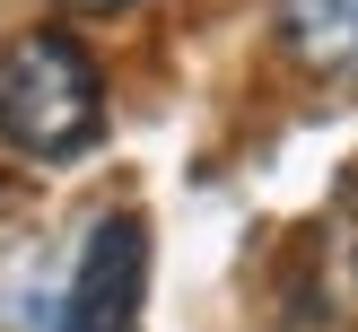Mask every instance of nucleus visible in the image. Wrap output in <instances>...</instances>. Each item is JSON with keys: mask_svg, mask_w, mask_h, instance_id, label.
<instances>
[{"mask_svg": "<svg viewBox=\"0 0 358 332\" xmlns=\"http://www.w3.org/2000/svg\"><path fill=\"white\" fill-rule=\"evenodd\" d=\"M105 131V87H96V62L70 44L62 27H35L9 44L0 62V140L35 166H70L87 157Z\"/></svg>", "mask_w": 358, "mask_h": 332, "instance_id": "obj_1", "label": "nucleus"}, {"mask_svg": "<svg viewBox=\"0 0 358 332\" xmlns=\"http://www.w3.org/2000/svg\"><path fill=\"white\" fill-rule=\"evenodd\" d=\"M280 52L315 79H358V0H280Z\"/></svg>", "mask_w": 358, "mask_h": 332, "instance_id": "obj_3", "label": "nucleus"}, {"mask_svg": "<svg viewBox=\"0 0 358 332\" xmlns=\"http://www.w3.org/2000/svg\"><path fill=\"white\" fill-rule=\"evenodd\" d=\"M70 9H122V0H70Z\"/></svg>", "mask_w": 358, "mask_h": 332, "instance_id": "obj_4", "label": "nucleus"}, {"mask_svg": "<svg viewBox=\"0 0 358 332\" xmlns=\"http://www.w3.org/2000/svg\"><path fill=\"white\" fill-rule=\"evenodd\" d=\"M140 297H149V227L131 210L96 219L79 245V271H70L62 332H140Z\"/></svg>", "mask_w": 358, "mask_h": 332, "instance_id": "obj_2", "label": "nucleus"}]
</instances>
